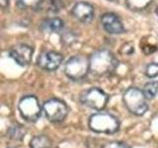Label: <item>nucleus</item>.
Masks as SVG:
<instances>
[{"mask_svg":"<svg viewBox=\"0 0 158 148\" xmlns=\"http://www.w3.org/2000/svg\"><path fill=\"white\" fill-rule=\"evenodd\" d=\"M88 126L95 133L112 135L120 130V121L110 113L98 112L89 117Z\"/></svg>","mask_w":158,"mask_h":148,"instance_id":"obj_1","label":"nucleus"},{"mask_svg":"<svg viewBox=\"0 0 158 148\" xmlns=\"http://www.w3.org/2000/svg\"><path fill=\"white\" fill-rule=\"evenodd\" d=\"M89 59H90V71L97 76L108 75L115 71L118 66L116 56L107 49L96 51Z\"/></svg>","mask_w":158,"mask_h":148,"instance_id":"obj_2","label":"nucleus"},{"mask_svg":"<svg viewBox=\"0 0 158 148\" xmlns=\"http://www.w3.org/2000/svg\"><path fill=\"white\" fill-rule=\"evenodd\" d=\"M146 97L142 90L137 87H130L123 95V102L131 113L141 117L148 111Z\"/></svg>","mask_w":158,"mask_h":148,"instance_id":"obj_3","label":"nucleus"},{"mask_svg":"<svg viewBox=\"0 0 158 148\" xmlns=\"http://www.w3.org/2000/svg\"><path fill=\"white\" fill-rule=\"evenodd\" d=\"M90 71V59L85 56H74L69 58L64 66L65 75L74 81L83 80Z\"/></svg>","mask_w":158,"mask_h":148,"instance_id":"obj_4","label":"nucleus"},{"mask_svg":"<svg viewBox=\"0 0 158 148\" xmlns=\"http://www.w3.org/2000/svg\"><path fill=\"white\" fill-rule=\"evenodd\" d=\"M18 111L25 121L28 122H36L41 117L43 108L38 98L34 95L24 96L18 104Z\"/></svg>","mask_w":158,"mask_h":148,"instance_id":"obj_5","label":"nucleus"},{"mask_svg":"<svg viewBox=\"0 0 158 148\" xmlns=\"http://www.w3.org/2000/svg\"><path fill=\"white\" fill-rule=\"evenodd\" d=\"M80 101L84 106L90 108L94 111L101 112L108 105L109 96L102 89L92 87L81 94Z\"/></svg>","mask_w":158,"mask_h":148,"instance_id":"obj_6","label":"nucleus"},{"mask_svg":"<svg viewBox=\"0 0 158 148\" xmlns=\"http://www.w3.org/2000/svg\"><path fill=\"white\" fill-rule=\"evenodd\" d=\"M43 111L44 113V116L49 121L53 123H58L63 121L67 117L69 108L65 104V102L59 100V99L53 98L49 99V100L44 103Z\"/></svg>","mask_w":158,"mask_h":148,"instance_id":"obj_7","label":"nucleus"},{"mask_svg":"<svg viewBox=\"0 0 158 148\" xmlns=\"http://www.w3.org/2000/svg\"><path fill=\"white\" fill-rule=\"evenodd\" d=\"M63 56L57 51H44L38 56L37 64L40 68L46 71H54L61 65Z\"/></svg>","mask_w":158,"mask_h":148,"instance_id":"obj_8","label":"nucleus"},{"mask_svg":"<svg viewBox=\"0 0 158 148\" xmlns=\"http://www.w3.org/2000/svg\"><path fill=\"white\" fill-rule=\"evenodd\" d=\"M10 56L21 66H27L32 61L34 49L28 44H16L10 49Z\"/></svg>","mask_w":158,"mask_h":148,"instance_id":"obj_9","label":"nucleus"},{"mask_svg":"<svg viewBox=\"0 0 158 148\" xmlns=\"http://www.w3.org/2000/svg\"><path fill=\"white\" fill-rule=\"evenodd\" d=\"M101 23L105 31L112 35H118L125 33V27L116 14L105 13L101 17Z\"/></svg>","mask_w":158,"mask_h":148,"instance_id":"obj_10","label":"nucleus"},{"mask_svg":"<svg viewBox=\"0 0 158 148\" xmlns=\"http://www.w3.org/2000/svg\"><path fill=\"white\" fill-rule=\"evenodd\" d=\"M74 18L82 23H90L94 17V7L87 2H77L72 8L71 11Z\"/></svg>","mask_w":158,"mask_h":148,"instance_id":"obj_11","label":"nucleus"},{"mask_svg":"<svg viewBox=\"0 0 158 148\" xmlns=\"http://www.w3.org/2000/svg\"><path fill=\"white\" fill-rule=\"evenodd\" d=\"M64 27V22L59 18H49L44 21L42 24V28L44 31L49 33H56L61 31Z\"/></svg>","mask_w":158,"mask_h":148,"instance_id":"obj_12","label":"nucleus"},{"mask_svg":"<svg viewBox=\"0 0 158 148\" xmlns=\"http://www.w3.org/2000/svg\"><path fill=\"white\" fill-rule=\"evenodd\" d=\"M29 145L30 148H51L52 140L48 135L38 134L32 138Z\"/></svg>","mask_w":158,"mask_h":148,"instance_id":"obj_13","label":"nucleus"},{"mask_svg":"<svg viewBox=\"0 0 158 148\" xmlns=\"http://www.w3.org/2000/svg\"><path fill=\"white\" fill-rule=\"evenodd\" d=\"M26 135V130L21 125H13L7 130V136L12 140H22Z\"/></svg>","mask_w":158,"mask_h":148,"instance_id":"obj_14","label":"nucleus"},{"mask_svg":"<svg viewBox=\"0 0 158 148\" xmlns=\"http://www.w3.org/2000/svg\"><path fill=\"white\" fill-rule=\"evenodd\" d=\"M152 1L153 0H126V4L132 11H141L149 6Z\"/></svg>","mask_w":158,"mask_h":148,"instance_id":"obj_15","label":"nucleus"},{"mask_svg":"<svg viewBox=\"0 0 158 148\" xmlns=\"http://www.w3.org/2000/svg\"><path fill=\"white\" fill-rule=\"evenodd\" d=\"M143 93L147 100L154 99L158 93V81H150L146 83L143 87Z\"/></svg>","mask_w":158,"mask_h":148,"instance_id":"obj_16","label":"nucleus"},{"mask_svg":"<svg viewBox=\"0 0 158 148\" xmlns=\"http://www.w3.org/2000/svg\"><path fill=\"white\" fill-rule=\"evenodd\" d=\"M43 0H17V5L22 9L37 10L41 7Z\"/></svg>","mask_w":158,"mask_h":148,"instance_id":"obj_17","label":"nucleus"},{"mask_svg":"<svg viewBox=\"0 0 158 148\" xmlns=\"http://www.w3.org/2000/svg\"><path fill=\"white\" fill-rule=\"evenodd\" d=\"M145 75L148 78H155L158 76V63L152 62L145 68Z\"/></svg>","mask_w":158,"mask_h":148,"instance_id":"obj_18","label":"nucleus"},{"mask_svg":"<svg viewBox=\"0 0 158 148\" xmlns=\"http://www.w3.org/2000/svg\"><path fill=\"white\" fill-rule=\"evenodd\" d=\"M102 148H130V146L121 141H110L104 144Z\"/></svg>","mask_w":158,"mask_h":148,"instance_id":"obj_19","label":"nucleus"},{"mask_svg":"<svg viewBox=\"0 0 158 148\" xmlns=\"http://www.w3.org/2000/svg\"><path fill=\"white\" fill-rule=\"evenodd\" d=\"M62 3L60 0H52V5H51V10L52 12H57L62 8Z\"/></svg>","mask_w":158,"mask_h":148,"instance_id":"obj_20","label":"nucleus"},{"mask_svg":"<svg viewBox=\"0 0 158 148\" xmlns=\"http://www.w3.org/2000/svg\"><path fill=\"white\" fill-rule=\"evenodd\" d=\"M0 4H1V7L3 9L7 8L9 6V0H0Z\"/></svg>","mask_w":158,"mask_h":148,"instance_id":"obj_21","label":"nucleus"},{"mask_svg":"<svg viewBox=\"0 0 158 148\" xmlns=\"http://www.w3.org/2000/svg\"><path fill=\"white\" fill-rule=\"evenodd\" d=\"M156 14H157V16H158V6H157V8H156Z\"/></svg>","mask_w":158,"mask_h":148,"instance_id":"obj_22","label":"nucleus"},{"mask_svg":"<svg viewBox=\"0 0 158 148\" xmlns=\"http://www.w3.org/2000/svg\"><path fill=\"white\" fill-rule=\"evenodd\" d=\"M109 1H113V0H109Z\"/></svg>","mask_w":158,"mask_h":148,"instance_id":"obj_23","label":"nucleus"}]
</instances>
